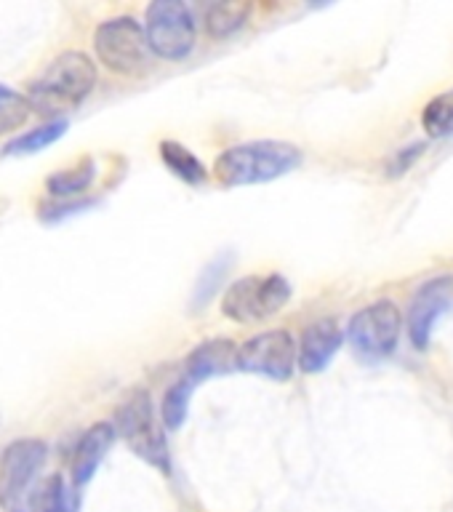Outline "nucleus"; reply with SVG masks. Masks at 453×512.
Here are the masks:
<instances>
[{
	"label": "nucleus",
	"instance_id": "obj_21",
	"mask_svg": "<svg viewBox=\"0 0 453 512\" xmlns=\"http://www.w3.org/2000/svg\"><path fill=\"white\" fill-rule=\"evenodd\" d=\"M422 128L430 136L453 134V88L427 102L422 112Z\"/></svg>",
	"mask_w": 453,
	"mask_h": 512
},
{
	"label": "nucleus",
	"instance_id": "obj_22",
	"mask_svg": "<svg viewBox=\"0 0 453 512\" xmlns=\"http://www.w3.org/2000/svg\"><path fill=\"white\" fill-rule=\"evenodd\" d=\"M91 206V200H80V203H56V206L43 208V216L46 219H62V216H70L72 211H83V208Z\"/></svg>",
	"mask_w": 453,
	"mask_h": 512
},
{
	"label": "nucleus",
	"instance_id": "obj_16",
	"mask_svg": "<svg viewBox=\"0 0 453 512\" xmlns=\"http://www.w3.org/2000/svg\"><path fill=\"white\" fill-rule=\"evenodd\" d=\"M251 11H254L251 3H238V0L216 3V6H211L206 11V32L214 40L232 38L235 32L246 27Z\"/></svg>",
	"mask_w": 453,
	"mask_h": 512
},
{
	"label": "nucleus",
	"instance_id": "obj_10",
	"mask_svg": "<svg viewBox=\"0 0 453 512\" xmlns=\"http://www.w3.org/2000/svg\"><path fill=\"white\" fill-rule=\"evenodd\" d=\"M451 296H453L451 275L430 278L414 294V302H411V310H408V331H411V342H414L416 350H427L432 328H435L440 315L448 310Z\"/></svg>",
	"mask_w": 453,
	"mask_h": 512
},
{
	"label": "nucleus",
	"instance_id": "obj_14",
	"mask_svg": "<svg viewBox=\"0 0 453 512\" xmlns=\"http://www.w3.org/2000/svg\"><path fill=\"white\" fill-rule=\"evenodd\" d=\"M96 182V163L91 158H83L78 166L62 168L46 179V190L51 198L70 200L78 198L83 192L91 190V184Z\"/></svg>",
	"mask_w": 453,
	"mask_h": 512
},
{
	"label": "nucleus",
	"instance_id": "obj_15",
	"mask_svg": "<svg viewBox=\"0 0 453 512\" xmlns=\"http://www.w3.org/2000/svg\"><path fill=\"white\" fill-rule=\"evenodd\" d=\"M160 160H163V166H166L174 176H179L184 184L206 182L208 171L206 166H203V160H200L192 150H187L182 142L163 139V142H160Z\"/></svg>",
	"mask_w": 453,
	"mask_h": 512
},
{
	"label": "nucleus",
	"instance_id": "obj_12",
	"mask_svg": "<svg viewBox=\"0 0 453 512\" xmlns=\"http://www.w3.org/2000/svg\"><path fill=\"white\" fill-rule=\"evenodd\" d=\"M344 342L342 326L334 318H320L304 328L302 342L296 350V366L302 368L304 374H320L326 371L328 363L334 360Z\"/></svg>",
	"mask_w": 453,
	"mask_h": 512
},
{
	"label": "nucleus",
	"instance_id": "obj_13",
	"mask_svg": "<svg viewBox=\"0 0 453 512\" xmlns=\"http://www.w3.org/2000/svg\"><path fill=\"white\" fill-rule=\"evenodd\" d=\"M235 358H238V347L230 339H206L187 355L184 376L192 384H200L214 376L230 374L235 371Z\"/></svg>",
	"mask_w": 453,
	"mask_h": 512
},
{
	"label": "nucleus",
	"instance_id": "obj_9",
	"mask_svg": "<svg viewBox=\"0 0 453 512\" xmlns=\"http://www.w3.org/2000/svg\"><path fill=\"white\" fill-rule=\"evenodd\" d=\"M235 368L272 382H288L296 371V339L286 328H272L251 336L238 347Z\"/></svg>",
	"mask_w": 453,
	"mask_h": 512
},
{
	"label": "nucleus",
	"instance_id": "obj_6",
	"mask_svg": "<svg viewBox=\"0 0 453 512\" xmlns=\"http://www.w3.org/2000/svg\"><path fill=\"white\" fill-rule=\"evenodd\" d=\"M48 459L46 440H11L0 454V510L24 512L27 496L38 486V475Z\"/></svg>",
	"mask_w": 453,
	"mask_h": 512
},
{
	"label": "nucleus",
	"instance_id": "obj_19",
	"mask_svg": "<svg viewBox=\"0 0 453 512\" xmlns=\"http://www.w3.org/2000/svg\"><path fill=\"white\" fill-rule=\"evenodd\" d=\"M232 259L227 254L216 256L214 262H208L200 272V278L195 280V288H192V310H203L211 299L216 296L219 286L227 278V270H230Z\"/></svg>",
	"mask_w": 453,
	"mask_h": 512
},
{
	"label": "nucleus",
	"instance_id": "obj_17",
	"mask_svg": "<svg viewBox=\"0 0 453 512\" xmlns=\"http://www.w3.org/2000/svg\"><path fill=\"white\" fill-rule=\"evenodd\" d=\"M67 120H46L43 126L38 128H30V131H24L19 134L16 139L3 147V155H35V152L46 150L51 144H56L67 134Z\"/></svg>",
	"mask_w": 453,
	"mask_h": 512
},
{
	"label": "nucleus",
	"instance_id": "obj_23",
	"mask_svg": "<svg viewBox=\"0 0 453 512\" xmlns=\"http://www.w3.org/2000/svg\"><path fill=\"white\" fill-rule=\"evenodd\" d=\"M422 150H424L422 144H414V147H408L406 152H398V155H395V163L390 166V174H403V171L408 168V163L422 155Z\"/></svg>",
	"mask_w": 453,
	"mask_h": 512
},
{
	"label": "nucleus",
	"instance_id": "obj_7",
	"mask_svg": "<svg viewBox=\"0 0 453 512\" xmlns=\"http://www.w3.org/2000/svg\"><path fill=\"white\" fill-rule=\"evenodd\" d=\"M94 51L107 70L118 75H134L147 67L150 48L144 38V27L134 16L104 19L94 32Z\"/></svg>",
	"mask_w": 453,
	"mask_h": 512
},
{
	"label": "nucleus",
	"instance_id": "obj_1",
	"mask_svg": "<svg viewBox=\"0 0 453 512\" xmlns=\"http://www.w3.org/2000/svg\"><path fill=\"white\" fill-rule=\"evenodd\" d=\"M96 86V64L83 51H64L32 80L27 88L30 110L48 120H62L64 112L86 102Z\"/></svg>",
	"mask_w": 453,
	"mask_h": 512
},
{
	"label": "nucleus",
	"instance_id": "obj_3",
	"mask_svg": "<svg viewBox=\"0 0 453 512\" xmlns=\"http://www.w3.org/2000/svg\"><path fill=\"white\" fill-rule=\"evenodd\" d=\"M115 432L126 440L128 448L134 451L144 464L152 470L171 475V448L166 440V427L158 422V414L152 408V398L147 390H134L115 411Z\"/></svg>",
	"mask_w": 453,
	"mask_h": 512
},
{
	"label": "nucleus",
	"instance_id": "obj_5",
	"mask_svg": "<svg viewBox=\"0 0 453 512\" xmlns=\"http://www.w3.org/2000/svg\"><path fill=\"white\" fill-rule=\"evenodd\" d=\"M147 48L160 59L182 62L198 43V24L192 8L182 0H155L147 6L144 22Z\"/></svg>",
	"mask_w": 453,
	"mask_h": 512
},
{
	"label": "nucleus",
	"instance_id": "obj_20",
	"mask_svg": "<svg viewBox=\"0 0 453 512\" xmlns=\"http://www.w3.org/2000/svg\"><path fill=\"white\" fill-rule=\"evenodd\" d=\"M30 102L27 96L0 83V136L14 134L30 118Z\"/></svg>",
	"mask_w": 453,
	"mask_h": 512
},
{
	"label": "nucleus",
	"instance_id": "obj_11",
	"mask_svg": "<svg viewBox=\"0 0 453 512\" xmlns=\"http://www.w3.org/2000/svg\"><path fill=\"white\" fill-rule=\"evenodd\" d=\"M115 438H118V432H115L112 422H96L94 427L83 432V438L75 443L70 459V486L75 491L83 494V488L94 480L96 470L104 462V456L110 454Z\"/></svg>",
	"mask_w": 453,
	"mask_h": 512
},
{
	"label": "nucleus",
	"instance_id": "obj_8",
	"mask_svg": "<svg viewBox=\"0 0 453 512\" xmlns=\"http://www.w3.org/2000/svg\"><path fill=\"white\" fill-rule=\"evenodd\" d=\"M400 323H403V318H400L398 304L390 302V299L368 304L360 312H355L350 328H347L355 355L368 360V363L390 358L398 347Z\"/></svg>",
	"mask_w": 453,
	"mask_h": 512
},
{
	"label": "nucleus",
	"instance_id": "obj_2",
	"mask_svg": "<svg viewBox=\"0 0 453 512\" xmlns=\"http://www.w3.org/2000/svg\"><path fill=\"white\" fill-rule=\"evenodd\" d=\"M302 150L280 139H256L235 144L216 158L214 176L222 187H248V184L275 182L302 166Z\"/></svg>",
	"mask_w": 453,
	"mask_h": 512
},
{
	"label": "nucleus",
	"instance_id": "obj_18",
	"mask_svg": "<svg viewBox=\"0 0 453 512\" xmlns=\"http://www.w3.org/2000/svg\"><path fill=\"white\" fill-rule=\"evenodd\" d=\"M198 390V384H192L187 376L176 379L171 387L163 395V403H160V419H163V427L166 430H179L190 414V400Z\"/></svg>",
	"mask_w": 453,
	"mask_h": 512
},
{
	"label": "nucleus",
	"instance_id": "obj_4",
	"mask_svg": "<svg viewBox=\"0 0 453 512\" xmlns=\"http://www.w3.org/2000/svg\"><path fill=\"white\" fill-rule=\"evenodd\" d=\"M291 283L286 275H246L232 283L222 296V315L235 323H259L278 315L291 302Z\"/></svg>",
	"mask_w": 453,
	"mask_h": 512
}]
</instances>
